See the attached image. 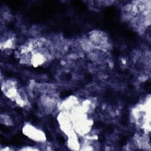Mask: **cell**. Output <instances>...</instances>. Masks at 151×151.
I'll list each match as a JSON object with an SVG mask.
<instances>
[{"label":"cell","mask_w":151,"mask_h":151,"mask_svg":"<svg viewBox=\"0 0 151 151\" xmlns=\"http://www.w3.org/2000/svg\"><path fill=\"white\" fill-rule=\"evenodd\" d=\"M130 119L139 127L142 129L145 133L150 131V96H148L141 103L136 104L130 111Z\"/></svg>","instance_id":"6da1fadb"},{"label":"cell","mask_w":151,"mask_h":151,"mask_svg":"<svg viewBox=\"0 0 151 151\" xmlns=\"http://www.w3.org/2000/svg\"><path fill=\"white\" fill-rule=\"evenodd\" d=\"M87 38L94 50L106 51L111 47L108 35L101 30L94 29L88 33Z\"/></svg>","instance_id":"7a4b0ae2"},{"label":"cell","mask_w":151,"mask_h":151,"mask_svg":"<svg viewBox=\"0 0 151 151\" xmlns=\"http://www.w3.org/2000/svg\"><path fill=\"white\" fill-rule=\"evenodd\" d=\"M60 100L55 93L41 94L38 100L40 110L45 114H52L55 111H58Z\"/></svg>","instance_id":"3957f363"},{"label":"cell","mask_w":151,"mask_h":151,"mask_svg":"<svg viewBox=\"0 0 151 151\" xmlns=\"http://www.w3.org/2000/svg\"><path fill=\"white\" fill-rule=\"evenodd\" d=\"M21 131L25 136L39 144L47 141L45 132L30 122L24 123Z\"/></svg>","instance_id":"277c9868"},{"label":"cell","mask_w":151,"mask_h":151,"mask_svg":"<svg viewBox=\"0 0 151 151\" xmlns=\"http://www.w3.org/2000/svg\"><path fill=\"white\" fill-rule=\"evenodd\" d=\"M1 88L4 95L14 102L15 103L18 99L19 96V89L17 82L13 79L2 80L1 78Z\"/></svg>","instance_id":"5b68a950"},{"label":"cell","mask_w":151,"mask_h":151,"mask_svg":"<svg viewBox=\"0 0 151 151\" xmlns=\"http://www.w3.org/2000/svg\"><path fill=\"white\" fill-rule=\"evenodd\" d=\"M80 102V100L76 96H70L60 101L58 109V112H65L71 114L79 107Z\"/></svg>","instance_id":"8992f818"},{"label":"cell","mask_w":151,"mask_h":151,"mask_svg":"<svg viewBox=\"0 0 151 151\" xmlns=\"http://www.w3.org/2000/svg\"><path fill=\"white\" fill-rule=\"evenodd\" d=\"M15 45L16 38L12 33L5 32L4 34H1L0 47L2 51L14 49Z\"/></svg>","instance_id":"52a82bcc"},{"label":"cell","mask_w":151,"mask_h":151,"mask_svg":"<svg viewBox=\"0 0 151 151\" xmlns=\"http://www.w3.org/2000/svg\"><path fill=\"white\" fill-rule=\"evenodd\" d=\"M96 106V99L94 98H88L80 102L79 110L86 114H89L93 111Z\"/></svg>","instance_id":"ba28073f"},{"label":"cell","mask_w":151,"mask_h":151,"mask_svg":"<svg viewBox=\"0 0 151 151\" xmlns=\"http://www.w3.org/2000/svg\"><path fill=\"white\" fill-rule=\"evenodd\" d=\"M0 123L1 124L7 127H11L14 125L12 118L9 114L5 113L0 114Z\"/></svg>","instance_id":"9c48e42d"},{"label":"cell","mask_w":151,"mask_h":151,"mask_svg":"<svg viewBox=\"0 0 151 151\" xmlns=\"http://www.w3.org/2000/svg\"><path fill=\"white\" fill-rule=\"evenodd\" d=\"M18 150H22V151H37V150H41L40 148L36 147V146H26L24 147H21V149H19Z\"/></svg>","instance_id":"30bf717a"},{"label":"cell","mask_w":151,"mask_h":151,"mask_svg":"<svg viewBox=\"0 0 151 151\" xmlns=\"http://www.w3.org/2000/svg\"><path fill=\"white\" fill-rule=\"evenodd\" d=\"M1 151H12L14 150V149L11 147H10L9 146H5L4 147H1L0 149Z\"/></svg>","instance_id":"8fae6325"}]
</instances>
